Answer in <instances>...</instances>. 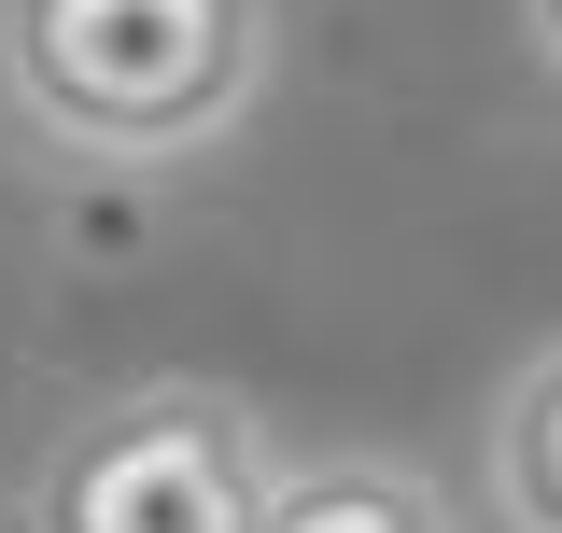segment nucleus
Wrapping results in <instances>:
<instances>
[{"label": "nucleus", "mask_w": 562, "mask_h": 533, "mask_svg": "<svg viewBox=\"0 0 562 533\" xmlns=\"http://www.w3.org/2000/svg\"><path fill=\"white\" fill-rule=\"evenodd\" d=\"M268 0H0V99L70 169H183L268 99Z\"/></svg>", "instance_id": "obj_1"}, {"label": "nucleus", "mask_w": 562, "mask_h": 533, "mask_svg": "<svg viewBox=\"0 0 562 533\" xmlns=\"http://www.w3.org/2000/svg\"><path fill=\"white\" fill-rule=\"evenodd\" d=\"M268 435L211 379H127L29 464V533H268Z\"/></svg>", "instance_id": "obj_2"}, {"label": "nucleus", "mask_w": 562, "mask_h": 533, "mask_svg": "<svg viewBox=\"0 0 562 533\" xmlns=\"http://www.w3.org/2000/svg\"><path fill=\"white\" fill-rule=\"evenodd\" d=\"M268 533H450V491L394 450H310L268 477Z\"/></svg>", "instance_id": "obj_3"}, {"label": "nucleus", "mask_w": 562, "mask_h": 533, "mask_svg": "<svg viewBox=\"0 0 562 533\" xmlns=\"http://www.w3.org/2000/svg\"><path fill=\"white\" fill-rule=\"evenodd\" d=\"M492 506L520 533H562V351H535L492 407Z\"/></svg>", "instance_id": "obj_4"}, {"label": "nucleus", "mask_w": 562, "mask_h": 533, "mask_svg": "<svg viewBox=\"0 0 562 533\" xmlns=\"http://www.w3.org/2000/svg\"><path fill=\"white\" fill-rule=\"evenodd\" d=\"M520 29H535V57L562 70V0H520Z\"/></svg>", "instance_id": "obj_5"}]
</instances>
